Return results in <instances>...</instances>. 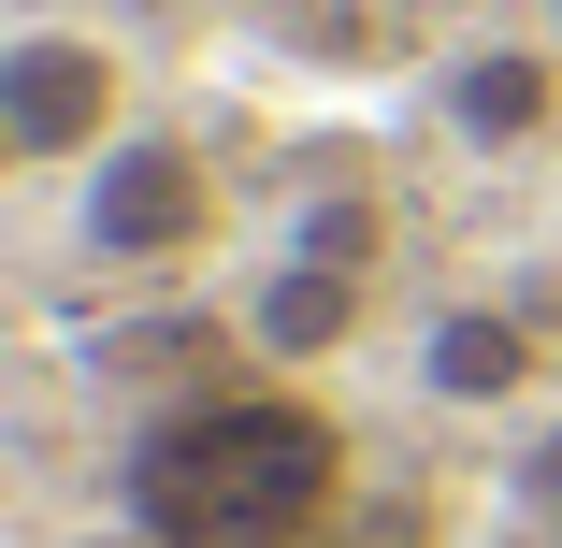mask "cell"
I'll use <instances>...</instances> for the list:
<instances>
[{"mask_svg":"<svg viewBox=\"0 0 562 548\" xmlns=\"http://www.w3.org/2000/svg\"><path fill=\"white\" fill-rule=\"evenodd\" d=\"M347 491V433L303 390H202L131 448V519L159 548H289Z\"/></svg>","mask_w":562,"mask_h":548,"instance_id":"obj_1","label":"cell"},{"mask_svg":"<svg viewBox=\"0 0 562 548\" xmlns=\"http://www.w3.org/2000/svg\"><path fill=\"white\" fill-rule=\"evenodd\" d=\"M131 58L116 30H72V15H30L15 44H0V145H15V174H87L101 145H131Z\"/></svg>","mask_w":562,"mask_h":548,"instance_id":"obj_2","label":"cell"},{"mask_svg":"<svg viewBox=\"0 0 562 548\" xmlns=\"http://www.w3.org/2000/svg\"><path fill=\"white\" fill-rule=\"evenodd\" d=\"M72 232L87 260H116V275H173L216 246V159L188 131H131V145H101L87 188H72Z\"/></svg>","mask_w":562,"mask_h":548,"instance_id":"obj_3","label":"cell"},{"mask_svg":"<svg viewBox=\"0 0 562 548\" xmlns=\"http://www.w3.org/2000/svg\"><path fill=\"white\" fill-rule=\"evenodd\" d=\"M432 101H447V131H462V145L533 159V145L562 131V58H548V44H462V58L432 72Z\"/></svg>","mask_w":562,"mask_h":548,"instance_id":"obj_4","label":"cell"},{"mask_svg":"<svg viewBox=\"0 0 562 548\" xmlns=\"http://www.w3.org/2000/svg\"><path fill=\"white\" fill-rule=\"evenodd\" d=\"M533 376H548V347H533V317H505V303H447L432 333H418V390L462 404V418L533 404Z\"/></svg>","mask_w":562,"mask_h":548,"instance_id":"obj_5","label":"cell"},{"mask_svg":"<svg viewBox=\"0 0 562 548\" xmlns=\"http://www.w3.org/2000/svg\"><path fill=\"white\" fill-rule=\"evenodd\" d=\"M361 303H375V275H331V260H260V289H246V347L260 361H331L361 333Z\"/></svg>","mask_w":562,"mask_h":548,"instance_id":"obj_6","label":"cell"},{"mask_svg":"<svg viewBox=\"0 0 562 548\" xmlns=\"http://www.w3.org/2000/svg\"><path fill=\"white\" fill-rule=\"evenodd\" d=\"M289 260H331V275H375L390 260V202H375V174H331L303 216H289Z\"/></svg>","mask_w":562,"mask_h":548,"instance_id":"obj_7","label":"cell"},{"mask_svg":"<svg viewBox=\"0 0 562 548\" xmlns=\"http://www.w3.org/2000/svg\"><path fill=\"white\" fill-rule=\"evenodd\" d=\"M72 548H159V534H145V519H101V534H72Z\"/></svg>","mask_w":562,"mask_h":548,"instance_id":"obj_8","label":"cell"}]
</instances>
